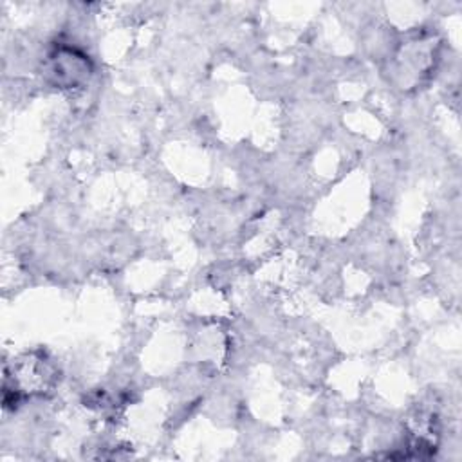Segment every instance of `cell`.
Masks as SVG:
<instances>
[{
	"label": "cell",
	"instance_id": "1",
	"mask_svg": "<svg viewBox=\"0 0 462 462\" xmlns=\"http://www.w3.org/2000/svg\"><path fill=\"white\" fill-rule=\"evenodd\" d=\"M58 381V370L52 361L42 352H31L13 363L11 372L5 370L4 383V404H13L22 397L43 395L54 388Z\"/></svg>",
	"mask_w": 462,
	"mask_h": 462
},
{
	"label": "cell",
	"instance_id": "2",
	"mask_svg": "<svg viewBox=\"0 0 462 462\" xmlns=\"http://www.w3.org/2000/svg\"><path fill=\"white\" fill-rule=\"evenodd\" d=\"M45 79L61 90L83 87L92 76L90 58L72 45H54L43 61Z\"/></svg>",
	"mask_w": 462,
	"mask_h": 462
}]
</instances>
